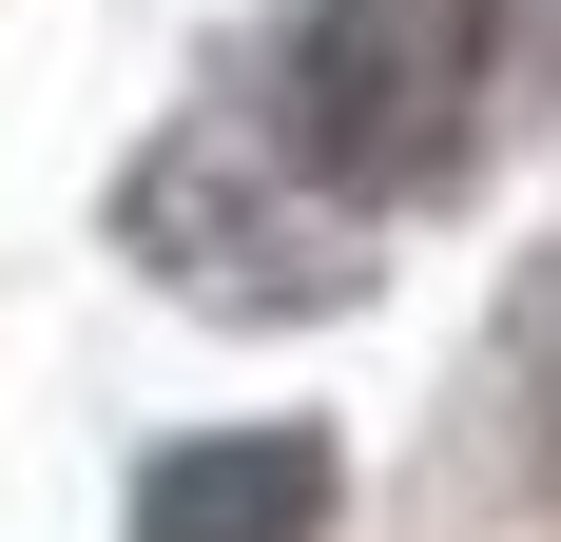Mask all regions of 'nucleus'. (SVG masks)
<instances>
[{"mask_svg":"<svg viewBox=\"0 0 561 542\" xmlns=\"http://www.w3.org/2000/svg\"><path fill=\"white\" fill-rule=\"evenodd\" d=\"M252 136H272L348 233L465 194L484 116H504V0H290V39L252 58Z\"/></svg>","mask_w":561,"mask_h":542,"instance_id":"obj_1","label":"nucleus"},{"mask_svg":"<svg viewBox=\"0 0 561 542\" xmlns=\"http://www.w3.org/2000/svg\"><path fill=\"white\" fill-rule=\"evenodd\" d=\"M116 542H330V427H194V445H156Z\"/></svg>","mask_w":561,"mask_h":542,"instance_id":"obj_2","label":"nucleus"},{"mask_svg":"<svg viewBox=\"0 0 561 542\" xmlns=\"http://www.w3.org/2000/svg\"><path fill=\"white\" fill-rule=\"evenodd\" d=\"M504 387H523V465L561 485V252L504 291Z\"/></svg>","mask_w":561,"mask_h":542,"instance_id":"obj_3","label":"nucleus"}]
</instances>
